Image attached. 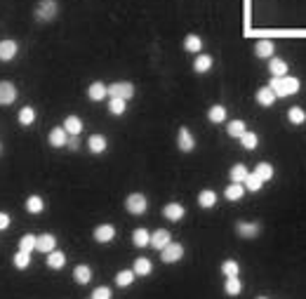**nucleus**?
Returning <instances> with one entry per match:
<instances>
[{
	"label": "nucleus",
	"mask_w": 306,
	"mask_h": 299,
	"mask_svg": "<svg viewBox=\"0 0 306 299\" xmlns=\"http://www.w3.org/2000/svg\"><path fill=\"white\" fill-rule=\"evenodd\" d=\"M268 87L275 92V97H292V94L299 92L301 83H299V78H294V76H283V78H271Z\"/></svg>",
	"instance_id": "1"
},
{
	"label": "nucleus",
	"mask_w": 306,
	"mask_h": 299,
	"mask_svg": "<svg viewBox=\"0 0 306 299\" xmlns=\"http://www.w3.org/2000/svg\"><path fill=\"white\" fill-rule=\"evenodd\" d=\"M125 207L130 215H144L146 207H148V200H146L144 193H130L127 200H125Z\"/></svg>",
	"instance_id": "2"
},
{
	"label": "nucleus",
	"mask_w": 306,
	"mask_h": 299,
	"mask_svg": "<svg viewBox=\"0 0 306 299\" xmlns=\"http://www.w3.org/2000/svg\"><path fill=\"white\" fill-rule=\"evenodd\" d=\"M57 0H40L38 8H36V17H38L40 22H50L57 17Z\"/></svg>",
	"instance_id": "3"
},
{
	"label": "nucleus",
	"mask_w": 306,
	"mask_h": 299,
	"mask_svg": "<svg viewBox=\"0 0 306 299\" xmlns=\"http://www.w3.org/2000/svg\"><path fill=\"white\" fill-rule=\"evenodd\" d=\"M108 97H118V99H132L134 97V85L132 83H113L108 85Z\"/></svg>",
	"instance_id": "4"
},
{
	"label": "nucleus",
	"mask_w": 306,
	"mask_h": 299,
	"mask_svg": "<svg viewBox=\"0 0 306 299\" xmlns=\"http://www.w3.org/2000/svg\"><path fill=\"white\" fill-rule=\"evenodd\" d=\"M182 257H184V245H179V243H170L168 247L161 250V261H165V264H177Z\"/></svg>",
	"instance_id": "5"
},
{
	"label": "nucleus",
	"mask_w": 306,
	"mask_h": 299,
	"mask_svg": "<svg viewBox=\"0 0 306 299\" xmlns=\"http://www.w3.org/2000/svg\"><path fill=\"white\" fill-rule=\"evenodd\" d=\"M17 99V87L10 80H0V106H10Z\"/></svg>",
	"instance_id": "6"
},
{
	"label": "nucleus",
	"mask_w": 306,
	"mask_h": 299,
	"mask_svg": "<svg viewBox=\"0 0 306 299\" xmlns=\"http://www.w3.org/2000/svg\"><path fill=\"white\" fill-rule=\"evenodd\" d=\"M177 146H179V151H184V154L193 151L196 139H193V134L189 132V127H182V130H179V134H177Z\"/></svg>",
	"instance_id": "7"
},
{
	"label": "nucleus",
	"mask_w": 306,
	"mask_h": 299,
	"mask_svg": "<svg viewBox=\"0 0 306 299\" xmlns=\"http://www.w3.org/2000/svg\"><path fill=\"white\" fill-rule=\"evenodd\" d=\"M92 236H94L97 243H111V240L115 238V226H111V224H101V226L94 229Z\"/></svg>",
	"instance_id": "8"
},
{
	"label": "nucleus",
	"mask_w": 306,
	"mask_h": 299,
	"mask_svg": "<svg viewBox=\"0 0 306 299\" xmlns=\"http://www.w3.org/2000/svg\"><path fill=\"white\" fill-rule=\"evenodd\" d=\"M69 132L64 130V127H54V130H50V137H47V141L54 146V148H64L66 146V141H69Z\"/></svg>",
	"instance_id": "9"
},
{
	"label": "nucleus",
	"mask_w": 306,
	"mask_h": 299,
	"mask_svg": "<svg viewBox=\"0 0 306 299\" xmlns=\"http://www.w3.org/2000/svg\"><path fill=\"white\" fill-rule=\"evenodd\" d=\"M170 243H172V236H170L168 229H158L151 233V245L156 247V250H163V247H168Z\"/></svg>",
	"instance_id": "10"
},
{
	"label": "nucleus",
	"mask_w": 306,
	"mask_h": 299,
	"mask_svg": "<svg viewBox=\"0 0 306 299\" xmlns=\"http://www.w3.org/2000/svg\"><path fill=\"white\" fill-rule=\"evenodd\" d=\"M184 215H186V210H184V205H179V203H168V205L163 207V217L170 219V222H179Z\"/></svg>",
	"instance_id": "11"
},
{
	"label": "nucleus",
	"mask_w": 306,
	"mask_h": 299,
	"mask_svg": "<svg viewBox=\"0 0 306 299\" xmlns=\"http://www.w3.org/2000/svg\"><path fill=\"white\" fill-rule=\"evenodd\" d=\"M87 97H90L92 101H101V99H106L108 97V85H104V83H92L90 87H87Z\"/></svg>",
	"instance_id": "12"
},
{
	"label": "nucleus",
	"mask_w": 306,
	"mask_h": 299,
	"mask_svg": "<svg viewBox=\"0 0 306 299\" xmlns=\"http://www.w3.org/2000/svg\"><path fill=\"white\" fill-rule=\"evenodd\" d=\"M236 233L240 238H254L257 233H259V224H254V222H238L236 224Z\"/></svg>",
	"instance_id": "13"
},
{
	"label": "nucleus",
	"mask_w": 306,
	"mask_h": 299,
	"mask_svg": "<svg viewBox=\"0 0 306 299\" xmlns=\"http://www.w3.org/2000/svg\"><path fill=\"white\" fill-rule=\"evenodd\" d=\"M275 99H278V97H275V92L268 87V85L257 90V104H259V106H273Z\"/></svg>",
	"instance_id": "14"
},
{
	"label": "nucleus",
	"mask_w": 306,
	"mask_h": 299,
	"mask_svg": "<svg viewBox=\"0 0 306 299\" xmlns=\"http://www.w3.org/2000/svg\"><path fill=\"white\" fill-rule=\"evenodd\" d=\"M106 146H108V141L104 134H92V137L87 139V148H90L92 154H104Z\"/></svg>",
	"instance_id": "15"
},
{
	"label": "nucleus",
	"mask_w": 306,
	"mask_h": 299,
	"mask_svg": "<svg viewBox=\"0 0 306 299\" xmlns=\"http://www.w3.org/2000/svg\"><path fill=\"white\" fill-rule=\"evenodd\" d=\"M17 43L15 40H3L0 43V62H10V59H15V54H17Z\"/></svg>",
	"instance_id": "16"
},
{
	"label": "nucleus",
	"mask_w": 306,
	"mask_h": 299,
	"mask_svg": "<svg viewBox=\"0 0 306 299\" xmlns=\"http://www.w3.org/2000/svg\"><path fill=\"white\" fill-rule=\"evenodd\" d=\"M54 245H57V238L52 236V233H43V236H38V245H36V250H40V252H54Z\"/></svg>",
	"instance_id": "17"
},
{
	"label": "nucleus",
	"mask_w": 306,
	"mask_h": 299,
	"mask_svg": "<svg viewBox=\"0 0 306 299\" xmlns=\"http://www.w3.org/2000/svg\"><path fill=\"white\" fill-rule=\"evenodd\" d=\"M247 177H250V170L245 168L243 163H236V165L231 168V182H233V184H245Z\"/></svg>",
	"instance_id": "18"
},
{
	"label": "nucleus",
	"mask_w": 306,
	"mask_h": 299,
	"mask_svg": "<svg viewBox=\"0 0 306 299\" xmlns=\"http://www.w3.org/2000/svg\"><path fill=\"white\" fill-rule=\"evenodd\" d=\"M273 43L271 40H259L257 45H254V54L259 57V59H271L273 57Z\"/></svg>",
	"instance_id": "19"
},
{
	"label": "nucleus",
	"mask_w": 306,
	"mask_h": 299,
	"mask_svg": "<svg viewBox=\"0 0 306 299\" xmlns=\"http://www.w3.org/2000/svg\"><path fill=\"white\" fill-rule=\"evenodd\" d=\"M268 71L273 73V78H283L287 76V64L283 59H278V57H271L268 59Z\"/></svg>",
	"instance_id": "20"
},
{
	"label": "nucleus",
	"mask_w": 306,
	"mask_h": 299,
	"mask_svg": "<svg viewBox=\"0 0 306 299\" xmlns=\"http://www.w3.org/2000/svg\"><path fill=\"white\" fill-rule=\"evenodd\" d=\"M198 205L205 207V210L214 207V205H217V193H214L212 189H203V191L198 193Z\"/></svg>",
	"instance_id": "21"
},
{
	"label": "nucleus",
	"mask_w": 306,
	"mask_h": 299,
	"mask_svg": "<svg viewBox=\"0 0 306 299\" xmlns=\"http://www.w3.org/2000/svg\"><path fill=\"white\" fill-rule=\"evenodd\" d=\"M73 278H76L80 285H87L92 280V268L87 266V264H78V266L73 268Z\"/></svg>",
	"instance_id": "22"
},
{
	"label": "nucleus",
	"mask_w": 306,
	"mask_h": 299,
	"mask_svg": "<svg viewBox=\"0 0 306 299\" xmlns=\"http://www.w3.org/2000/svg\"><path fill=\"white\" fill-rule=\"evenodd\" d=\"M64 130L69 132V134H80V132H83V120H80L78 115H66Z\"/></svg>",
	"instance_id": "23"
},
{
	"label": "nucleus",
	"mask_w": 306,
	"mask_h": 299,
	"mask_svg": "<svg viewBox=\"0 0 306 299\" xmlns=\"http://www.w3.org/2000/svg\"><path fill=\"white\" fill-rule=\"evenodd\" d=\"M245 191H247V189H245L243 184H233V182H231L229 186H226V189H224V198H229V200H240L245 196Z\"/></svg>",
	"instance_id": "24"
},
{
	"label": "nucleus",
	"mask_w": 306,
	"mask_h": 299,
	"mask_svg": "<svg viewBox=\"0 0 306 299\" xmlns=\"http://www.w3.org/2000/svg\"><path fill=\"white\" fill-rule=\"evenodd\" d=\"M134 271L132 268H125V271H118L115 273V283H118V287H130L132 283H134Z\"/></svg>",
	"instance_id": "25"
},
{
	"label": "nucleus",
	"mask_w": 306,
	"mask_h": 299,
	"mask_svg": "<svg viewBox=\"0 0 306 299\" xmlns=\"http://www.w3.org/2000/svg\"><path fill=\"white\" fill-rule=\"evenodd\" d=\"M64 264H66V254H64V252L54 250V252L47 254V266H50V268L59 271V268H64Z\"/></svg>",
	"instance_id": "26"
},
{
	"label": "nucleus",
	"mask_w": 306,
	"mask_h": 299,
	"mask_svg": "<svg viewBox=\"0 0 306 299\" xmlns=\"http://www.w3.org/2000/svg\"><path fill=\"white\" fill-rule=\"evenodd\" d=\"M212 69V57L210 54H198L196 62H193V71L196 73H205V71Z\"/></svg>",
	"instance_id": "27"
},
{
	"label": "nucleus",
	"mask_w": 306,
	"mask_h": 299,
	"mask_svg": "<svg viewBox=\"0 0 306 299\" xmlns=\"http://www.w3.org/2000/svg\"><path fill=\"white\" fill-rule=\"evenodd\" d=\"M132 243L137 247H148L151 245V233L146 229H137L134 233H132Z\"/></svg>",
	"instance_id": "28"
},
{
	"label": "nucleus",
	"mask_w": 306,
	"mask_h": 299,
	"mask_svg": "<svg viewBox=\"0 0 306 299\" xmlns=\"http://www.w3.org/2000/svg\"><path fill=\"white\" fill-rule=\"evenodd\" d=\"M254 175L259 177L261 182H271V179H273V165H271V163H259V165L254 168Z\"/></svg>",
	"instance_id": "29"
},
{
	"label": "nucleus",
	"mask_w": 306,
	"mask_h": 299,
	"mask_svg": "<svg viewBox=\"0 0 306 299\" xmlns=\"http://www.w3.org/2000/svg\"><path fill=\"white\" fill-rule=\"evenodd\" d=\"M36 245H38V238L33 236V233H24L19 238V250L22 252H31V250H36Z\"/></svg>",
	"instance_id": "30"
},
{
	"label": "nucleus",
	"mask_w": 306,
	"mask_h": 299,
	"mask_svg": "<svg viewBox=\"0 0 306 299\" xmlns=\"http://www.w3.org/2000/svg\"><path fill=\"white\" fill-rule=\"evenodd\" d=\"M43 207H45V203H43L40 196H29V198H26V210H29L31 215H40Z\"/></svg>",
	"instance_id": "31"
},
{
	"label": "nucleus",
	"mask_w": 306,
	"mask_h": 299,
	"mask_svg": "<svg viewBox=\"0 0 306 299\" xmlns=\"http://www.w3.org/2000/svg\"><path fill=\"white\" fill-rule=\"evenodd\" d=\"M151 268H153V264L146 257H139L137 261H134V266H132V271L137 273V276H148L151 273Z\"/></svg>",
	"instance_id": "32"
},
{
	"label": "nucleus",
	"mask_w": 306,
	"mask_h": 299,
	"mask_svg": "<svg viewBox=\"0 0 306 299\" xmlns=\"http://www.w3.org/2000/svg\"><path fill=\"white\" fill-rule=\"evenodd\" d=\"M200 47H203V40H200L198 36L189 33V36L184 38V50H186V52H200Z\"/></svg>",
	"instance_id": "33"
},
{
	"label": "nucleus",
	"mask_w": 306,
	"mask_h": 299,
	"mask_svg": "<svg viewBox=\"0 0 306 299\" xmlns=\"http://www.w3.org/2000/svg\"><path fill=\"white\" fill-rule=\"evenodd\" d=\"M240 144H243V148H247V151H254L257 146H259V137L254 134V132H245L243 137H240Z\"/></svg>",
	"instance_id": "34"
},
{
	"label": "nucleus",
	"mask_w": 306,
	"mask_h": 299,
	"mask_svg": "<svg viewBox=\"0 0 306 299\" xmlns=\"http://www.w3.org/2000/svg\"><path fill=\"white\" fill-rule=\"evenodd\" d=\"M240 290H243V283L236 278H226V283H224V292L226 294H231V297H236V294H240Z\"/></svg>",
	"instance_id": "35"
},
{
	"label": "nucleus",
	"mask_w": 306,
	"mask_h": 299,
	"mask_svg": "<svg viewBox=\"0 0 306 299\" xmlns=\"http://www.w3.org/2000/svg\"><path fill=\"white\" fill-rule=\"evenodd\" d=\"M207 118H210L212 123H224V120H226V108H224L222 104H217V106H212L207 111Z\"/></svg>",
	"instance_id": "36"
},
{
	"label": "nucleus",
	"mask_w": 306,
	"mask_h": 299,
	"mask_svg": "<svg viewBox=\"0 0 306 299\" xmlns=\"http://www.w3.org/2000/svg\"><path fill=\"white\" fill-rule=\"evenodd\" d=\"M229 137H233V139H240L245 134V132H247V127H245V123L243 120H231L229 123Z\"/></svg>",
	"instance_id": "37"
},
{
	"label": "nucleus",
	"mask_w": 306,
	"mask_h": 299,
	"mask_svg": "<svg viewBox=\"0 0 306 299\" xmlns=\"http://www.w3.org/2000/svg\"><path fill=\"white\" fill-rule=\"evenodd\" d=\"M125 108H127V101L125 99H118V97H111V99H108V111L113 115H122Z\"/></svg>",
	"instance_id": "38"
},
{
	"label": "nucleus",
	"mask_w": 306,
	"mask_h": 299,
	"mask_svg": "<svg viewBox=\"0 0 306 299\" xmlns=\"http://www.w3.org/2000/svg\"><path fill=\"white\" fill-rule=\"evenodd\" d=\"M287 120H290L292 125H301L306 120V113H304V108H299V106H292L290 111H287Z\"/></svg>",
	"instance_id": "39"
},
{
	"label": "nucleus",
	"mask_w": 306,
	"mask_h": 299,
	"mask_svg": "<svg viewBox=\"0 0 306 299\" xmlns=\"http://www.w3.org/2000/svg\"><path fill=\"white\" fill-rule=\"evenodd\" d=\"M238 271H240V266H238V261L236 259H226L222 264V273L226 278H236L238 276Z\"/></svg>",
	"instance_id": "40"
},
{
	"label": "nucleus",
	"mask_w": 306,
	"mask_h": 299,
	"mask_svg": "<svg viewBox=\"0 0 306 299\" xmlns=\"http://www.w3.org/2000/svg\"><path fill=\"white\" fill-rule=\"evenodd\" d=\"M33 120H36V111H33L31 106H24L22 111H19V123H22V125H31Z\"/></svg>",
	"instance_id": "41"
},
{
	"label": "nucleus",
	"mask_w": 306,
	"mask_h": 299,
	"mask_svg": "<svg viewBox=\"0 0 306 299\" xmlns=\"http://www.w3.org/2000/svg\"><path fill=\"white\" fill-rule=\"evenodd\" d=\"M15 266L19 268V271H24V268H29V264H31V257H29V252H22V250H19V252L15 254Z\"/></svg>",
	"instance_id": "42"
},
{
	"label": "nucleus",
	"mask_w": 306,
	"mask_h": 299,
	"mask_svg": "<svg viewBox=\"0 0 306 299\" xmlns=\"http://www.w3.org/2000/svg\"><path fill=\"white\" fill-rule=\"evenodd\" d=\"M261 184H264V182H261L259 177L254 175V172H250V177L245 179V189H250V191H259Z\"/></svg>",
	"instance_id": "43"
},
{
	"label": "nucleus",
	"mask_w": 306,
	"mask_h": 299,
	"mask_svg": "<svg viewBox=\"0 0 306 299\" xmlns=\"http://www.w3.org/2000/svg\"><path fill=\"white\" fill-rule=\"evenodd\" d=\"M111 287H94V292H92V299H111Z\"/></svg>",
	"instance_id": "44"
},
{
	"label": "nucleus",
	"mask_w": 306,
	"mask_h": 299,
	"mask_svg": "<svg viewBox=\"0 0 306 299\" xmlns=\"http://www.w3.org/2000/svg\"><path fill=\"white\" fill-rule=\"evenodd\" d=\"M66 148H71V151H78V148H80V139H78V134H71L69 141H66Z\"/></svg>",
	"instance_id": "45"
},
{
	"label": "nucleus",
	"mask_w": 306,
	"mask_h": 299,
	"mask_svg": "<svg viewBox=\"0 0 306 299\" xmlns=\"http://www.w3.org/2000/svg\"><path fill=\"white\" fill-rule=\"evenodd\" d=\"M10 222H12V219H10L8 212H0V231L10 229Z\"/></svg>",
	"instance_id": "46"
},
{
	"label": "nucleus",
	"mask_w": 306,
	"mask_h": 299,
	"mask_svg": "<svg viewBox=\"0 0 306 299\" xmlns=\"http://www.w3.org/2000/svg\"><path fill=\"white\" fill-rule=\"evenodd\" d=\"M257 299H266V297H257Z\"/></svg>",
	"instance_id": "47"
},
{
	"label": "nucleus",
	"mask_w": 306,
	"mask_h": 299,
	"mask_svg": "<svg viewBox=\"0 0 306 299\" xmlns=\"http://www.w3.org/2000/svg\"><path fill=\"white\" fill-rule=\"evenodd\" d=\"M0 148H3V144H0Z\"/></svg>",
	"instance_id": "48"
}]
</instances>
